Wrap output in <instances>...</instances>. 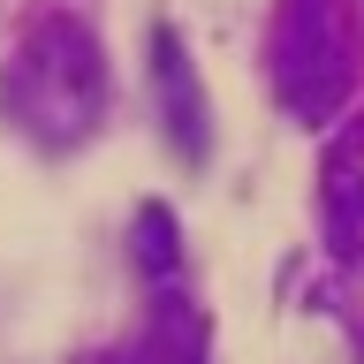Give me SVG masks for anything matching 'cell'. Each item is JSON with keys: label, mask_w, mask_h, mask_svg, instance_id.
Instances as JSON below:
<instances>
[{"label": "cell", "mask_w": 364, "mask_h": 364, "mask_svg": "<svg viewBox=\"0 0 364 364\" xmlns=\"http://www.w3.org/2000/svg\"><path fill=\"white\" fill-rule=\"evenodd\" d=\"M318 213H326V250L357 266L364 258V122L334 136L326 175H318Z\"/></svg>", "instance_id": "3"}, {"label": "cell", "mask_w": 364, "mask_h": 364, "mask_svg": "<svg viewBox=\"0 0 364 364\" xmlns=\"http://www.w3.org/2000/svg\"><path fill=\"white\" fill-rule=\"evenodd\" d=\"M266 76L289 122H304V129L334 122L364 76L357 0H281L273 38H266Z\"/></svg>", "instance_id": "2"}, {"label": "cell", "mask_w": 364, "mask_h": 364, "mask_svg": "<svg viewBox=\"0 0 364 364\" xmlns=\"http://www.w3.org/2000/svg\"><path fill=\"white\" fill-rule=\"evenodd\" d=\"M0 107L46 152L84 144L99 129V114H107V53H99V38L76 16H38L23 31L8 76H0Z\"/></svg>", "instance_id": "1"}, {"label": "cell", "mask_w": 364, "mask_h": 364, "mask_svg": "<svg viewBox=\"0 0 364 364\" xmlns=\"http://www.w3.org/2000/svg\"><path fill=\"white\" fill-rule=\"evenodd\" d=\"M136 258H144L152 273H175V220H167L159 205L136 213Z\"/></svg>", "instance_id": "5"}, {"label": "cell", "mask_w": 364, "mask_h": 364, "mask_svg": "<svg viewBox=\"0 0 364 364\" xmlns=\"http://www.w3.org/2000/svg\"><path fill=\"white\" fill-rule=\"evenodd\" d=\"M152 76H159V107H167V136H175L182 159H205L213 152V129H205V91L198 76H190V61H182V46L159 31L152 46Z\"/></svg>", "instance_id": "4"}]
</instances>
